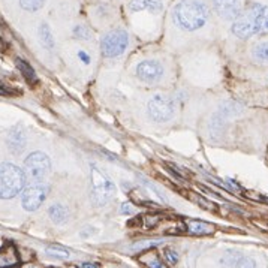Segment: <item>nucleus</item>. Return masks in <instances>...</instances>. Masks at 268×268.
Here are the masks:
<instances>
[{
	"label": "nucleus",
	"instance_id": "1",
	"mask_svg": "<svg viewBox=\"0 0 268 268\" xmlns=\"http://www.w3.org/2000/svg\"><path fill=\"white\" fill-rule=\"evenodd\" d=\"M173 21L184 32H198L210 23L208 6L202 0H181L173 11Z\"/></svg>",
	"mask_w": 268,
	"mask_h": 268
},
{
	"label": "nucleus",
	"instance_id": "2",
	"mask_svg": "<svg viewBox=\"0 0 268 268\" xmlns=\"http://www.w3.org/2000/svg\"><path fill=\"white\" fill-rule=\"evenodd\" d=\"M262 6L264 5L261 3H252L243 9L232 21L231 32L240 39H247L262 33Z\"/></svg>",
	"mask_w": 268,
	"mask_h": 268
},
{
	"label": "nucleus",
	"instance_id": "3",
	"mask_svg": "<svg viewBox=\"0 0 268 268\" xmlns=\"http://www.w3.org/2000/svg\"><path fill=\"white\" fill-rule=\"evenodd\" d=\"M26 173L14 164H0V199L17 196L26 184Z\"/></svg>",
	"mask_w": 268,
	"mask_h": 268
},
{
	"label": "nucleus",
	"instance_id": "4",
	"mask_svg": "<svg viewBox=\"0 0 268 268\" xmlns=\"http://www.w3.org/2000/svg\"><path fill=\"white\" fill-rule=\"evenodd\" d=\"M115 195V186L97 167H91L90 171V196L96 207L106 205Z\"/></svg>",
	"mask_w": 268,
	"mask_h": 268
},
{
	"label": "nucleus",
	"instance_id": "5",
	"mask_svg": "<svg viewBox=\"0 0 268 268\" xmlns=\"http://www.w3.org/2000/svg\"><path fill=\"white\" fill-rule=\"evenodd\" d=\"M129 47V35L123 29H114L108 32L100 41V50L103 57L115 59L120 57Z\"/></svg>",
	"mask_w": 268,
	"mask_h": 268
},
{
	"label": "nucleus",
	"instance_id": "6",
	"mask_svg": "<svg viewBox=\"0 0 268 268\" xmlns=\"http://www.w3.org/2000/svg\"><path fill=\"white\" fill-rule=\"evenodd\" d=\"M176 103H177L176 97H168L165 94H156L147 103L149 117L158 123L170 121L176 114Z\"/></svg>",
	"mask_w": 268,
	"mask_h": 268
},
{
	"label": "nucleus",
	"instance_id": "7",
	"mask_svg": "<svg viewBox=\"0 0 268 268\" xmlns=\"http://www.w3.org/2000/svg\"><path fill=\"white\" fill-rule=\"evenodd\" d=\"M50 170H51L50 158L42 152H35L24 161L26 177L33 181H41L45 179L50 174Z\"/></svg>",
	"mask_w": 268,
	"mask_h": 268
},
{
	"label": "nucleus",
	"instance_id": "8",
	"mask_svg": "<svg viewBox=\"0 0 268 268\" xmlns=\"http://www.w3.org/2000/svg\"><path fill=\"white\" fill-rule=\"evenodd\" d=\"M48 192H50V187L45 184V183H35V184H30L29 187H26L23 190V208L27 210V211H35L38 210L44 201L47 199L48 196Z\"/></svg>",
	"mask_w": 268,
	"mask_h": 268
},
{
	"label": "nucleus",
	"instance_id": "9",
	"mask_svg": "<svg viewBox=\"0 0 268 268\" xmlns=\"http://www.w3.org/2000/svg\"><path fill=\"white\" fill-rule=\"evenodd\" d=\"M135 74L140 81L146 84H156L164 78L165 68L159 60H143L138 63Z\"/></svg>",
	"mask_w": 268,
	"mask_h": 268
},
{
	"label": "nucleus",
	"instance_id": "10",
	"mask_svg": "<svg viewBox=\"0 0 268 268\" xmlns=\"http://www.w3.org/2000/svg\"><path fill=\"white\" fill-rule=\"evenodd\" d=\"M214 12L225 21H234L243 11V0H211Z\"/></svg>",
	"mask_w": 268,
	"mask_h": 268
},
{
	"label": "nucleus",
	"instance_id": "11",
	"mask_svg": "<svg viewBox=\"0 0 268 268\" xmlns=\"http://www.w3.org/2000/svg\"><path fill=\"white\" fill-rule=\"evenodd\" d=\"M129 8L132 12L149 11L152 14H161V11L164 9V2L162 0H130Z\"/></svg>",
	"mask_w": 268,
	"mask_h": 268
},
{
	"label": "nucleus",
	"instance_id": "12",
	"mask_svg": "<svg viewBox=\"0 0 268 268\" xmlns=\"http://www.w3.org/2000/svg\"><path fill=\"white\" fill-rule=\"evenodd\" d=\"M184 228L193 235H210L214 232V225L202 222V220H193V219H184Z\"/></svg>",
	"mask_w": 268,
	"mask_h": 268
},
{
	"label": "nucleus",
	"instance_id": "13",
	"mask_svg": "<svg viewBox=\"0 0 268 268\" xmlns=\"http://www.w3.org/2000/svg\"><path fill=\"white\" fill-rule=\"evenodd\" d=\"M18 264V253L12 243L0 249V268H12Z\"/></svg>",
	"mask_w": 268,
	"mask_h": 268
},
{
	"label": "nucleus",
	"instance_id": "14",
	"mask_svg": "<svg viewBox=\"0 0 268 268\" xmlns=\"http://www.w3.org/2000/svg\"><path fill=\"white\" fill-rule=\"evenodd\" d=\"M8 146L12 153H21L26 147V133L20 127L14 129L8 137Z\"/></svg>",
	"mask_w": 268,
	"mask_h": 268
},
{
	"label": "nucleus",
	"instance_id": "15",
	"mask_svg": "<svg viewBox=\"0 0 268 268\" xmlns=\"http://www.w3.org/2000/svg\"><path fill=\"white\" fill-rule=\"evenodd\" d=\"M243 111H244V108H243V105H240L238 102L225 100L223 103H220L217 114L226 120V118H229V117H237V115H240Z\"/></svg>",
	"mask_w": 268,
	"mask_h": 268
},
{
	"label": "nucleus",
	"instance_id": "16",
	"mask_svg": "<svg viewBox=\"0 0 268 268\" xmlns=\"http://www.w3.org/2000/svg\"><path fill=\"white\" fill-rule=\"evenodd\" d=\"M252 60H255L259 65H268V39H262L258 44L253 45L250 51Z\"/></svg>",
	"mask_w": 268,
	"mask_h": 268
},
{
	"label": "nucleus",
	"instance_id": "17",
	"mask_svg": "<svg viewBox=\"0 0 268 268\" xmlns=\"http://www.w3.org/2000/svg\"><path fill=\"white\" fill-rule=\"evenodd\" d=\"M48 214H50L51 220L57 225H62L69 220V210L62 204H53L48 208Z\"/></svg>",
	"mask_w": 268,
	"mask_h": 268
},
{
	"label": "nucleus",
	"instance_id": "18",
	"mask_svg": "<svg viewBox=\"0 0 268 268\" xmlns=\"http://www.w3.org/2000/svg\"><path fill=\"white\" fill-rule=\"evenodd\" d=\"M140 261L144 262L149 268H167V265L164 264V259L161 258V255L156 250H150L147 249L141 256Z\"/></svg>",
	"mask_w": 268,
	"mask_h": 268
},
{
	"label": "nucleus",
	"instance_id": "19",
	"mask_svg": "<svg viewBox=\"0 0 268 268\" xmlns=\"http://www.w3.org/2000/svg\"><path fill=\"white\" fill-rule=\"evenodd\" d=\"M15 65H17V68H18V71L23 74V77L26 78V81H29L30 84H35L36 81H38V77H36V72H35V69L26 62V60H23V59H17L15 60Z\"/></svg>",
	"mask_w": 268,
	"mask_h": 268
},
{
	"label": "nucleus",
	"instance_id": "20",
	"mask_svg": "<svg viewBox=\"0 0 268 268\" xmlns=\"http://www.w3.org/2000/svg\"><path fill=\"white\" fill-rule=\"evenodd\" d=\"M39 41H41V44L44 45L45 50L54 48V38H53V33H51L47 23H42L41 27H39Z\"/></svg>",
	"mask_w": 268,
	"mask_h": 268
},
{
	"label": "nucleus",
	"instance_id": "21",
	"mask_svg": "<svg viewBox=\"0 0 268 268\" xmlns=\"http://www.w3.org/2000/svg\"><path fill=\"white\" fill-rule=\"evenodd\" d=\"M47 255L53 256L56 259H66V258H69V252L66 249H63V247H60V246H50V247H47Z\"/></svg>",
	"mask_w": 268,
	"mask_h": 268
},
{
	"label": "nucleus",
	"instance_id": "22",
	"mask_svg": "<svg viewBox=\"0 0 268 268\" xmlns=\"http://www.w3.org/2000/svg\"><path fill=\"white\" fill-rule=\"evenodd\" d=\"M74 35H75V38H78V39H83V41H89L91 39V30H90L87 26H84V24H78V26H75L74 27Z\"/></svg>",
	"mask_w": 268,
	"mask_h": 268
},
{
	"label": "nucleus",
	"instance_id": "23",
	"mask_svg": "<svg viewBox=\"0 0 268 268\" xmlns=\"http://www.w3.org/2000/svg\"><path fill=\"white\" fill-rule=\"evenodd\" d=\"M44 2H45V0H21L20 3H21V8H23V9H26V11H29V12H36L38 9L42 8Z\"/></svg>",
	"mask_w": 268,
	"mask_h": 268
},
{
	"label": "nucleus",
	"instance_id": "24",
	"mask_svg": "<svg viewBox=\"0 0 268 268\" xmlns=\"http://www.w3.org/2000/svg\"><path fill=\"white\" fill-rule=\"evenodd\" d=\"M159 220H161V216H158V214H146L143 219H141V222L144 223V226L146 228H155L158 223H159Z\"/></svg>",
	"mask_w": 268,
	"mask_h": 268
},
{
	"label": "nucleus",
	"instance_id": "25",
	"mask_svg": "<svg viewBox=\"0 0 268 268\" xmlns=\"http://www.w3.org/2000/svg\"><path fill=\"white\" fill-rule=\"evenodd\" d=\"M234 268H258V267H256V261H255V259H252V258H243V256H241Z\"/></svg>",
	"mask_w": 268,
	"mask_h": 268
},
{
	"label": "nucleus",
	"instance_id": "26",
	"mask_svg": "<svg viewBox=\"0 0 268 268\" xmlns=\"http://www.w3.org/2000/svg\"><path fill=\"white\" fill-rule=\"evenodd\" d=\"M120 213L124 214V216H132V214L137 213V208H135L130 202H123V204L120 205Z\"/></svg>",
	"mask_w": 268,
	"mask_h": 268
},
{
	"label": "nucleus",
	"instance_id": "27",
	"mask_svg": "<svg viewBox=\"0 0 268 268\" xmlns=\"http://www.w3.org/2000/svg\"><path fill=\"white\" fill-rule=\"evenodd\" d=\"M165 258H167V261H168L170 264H173V265L177 264L180 259L179 253H177L176 250H173V249H167V250H165Z\"/></svg>",
	"mask_w": 268,
	"mask_h": 268
},
{
	"label": "nucleus",
	"instance_id": "28",
	"mask_svg": "<svg viewBox=\"0 0 268 268\" xmlns=\"http://www.w3.org/2000/svg\"><path fill=\"white\" fill-rule=\"evenodd\" d=\"M262 32L264 33H268V5H264L262 6Z\"/></svg>",
	"mask_w": 268,
	"mask_h": 268
},
{
	"label": "nucleus",
	"instance_id": "29",
	"mask_svg": "<svg viewBox=\"0 0 268 268\" xmlns=\"http://www.w3.org/2000/svg\"><path fill=\"white\" fill-rule=\"evenodd\" d=\"M195 199H196L198 202H201L199 205H201V207H204V208H207V210H214V208H216V207H214L210 201H205V199H204V198H201V196H195Z\"/></svg>",
	"mask_w": 268,
	"mask_h": 268
},
{
	"label": "nucleus",
	"instance_id": "30",
	"mask_svg": "<svg viewBox=\"0 0 268 268\" xmlns=\"http://www.w3.org/2000/svg\"><path fill=\"white\" fill-rule=\"evenodd\" d=\"M12 94H15V90H12L6 84L0 83V96H12Z\"/></svg>",
	"mask_w": 268,
	"mask_h": 268
},
{
	"label": "nucleus",
	"instance_id": "31",
	"mask_svg": "<svg viewBox=\"0 0 268 268\" xmlns=\"http://www.w3.org/2000/svg\"><path fill=\"white\" fill-rule=\"evenodd\" d=\"M78 59L84 63V65H90V56L86 53V51H78Z\"/></svg>",
	"mask_w": 268,
	"mask_h": 268
},
{
	"label": "nucleus",
	"instance_id": "32",
	"mask_svg": "<svg viewBox=\"0 0 268 268\" xmlns=\"http://www.w3.org/2000/svg\"><path fill=\"white\" fill-rule=\"evenodd\" d=\"M78 268H99L96 264H89V262H83V264H80Z\"/></svg>",
	"mask_w": 268,
	"mask_h": 268
},
{
	"label": "nucleus",
	"instance_id": "33",
	"mask_svg": "<svg viewBox=\"0 0 268 268\" xmlns=\"http://www.w3.org/2000/svg\"><path fill=\"white\" fill-rule=\"evenodd\" d=\"M29 268H32V267H29Z\"/></svg>",
	"mask_w": 268,
	"mask_h": 268
}]
</instances>
